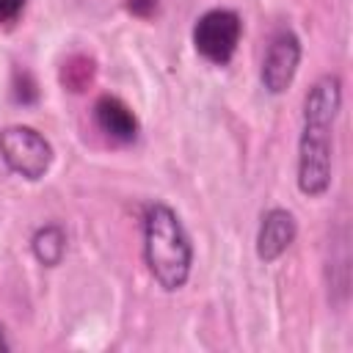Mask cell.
I'll use <instances>...</instances> for the list:
<instances>
[{"label": "cell", "instance_id": "6", "mask_svg": "<svg viewBox=\"0 0 353 353\" xmlns=\"http://www.w3.org/2000/svg\"><path fill=\"white\" fill-rule=\"evenodd\" d=\"M295 215L284 207H273L262 215L259 232H256V256L262 262H276L295 240Z\"/></svg>", "mask_w": 353, "mask_h": 353}, {"label": "cell", "instance_id": "5", "mask_svg": "<svg viewBox=\"0 0 353 353\" xmlns=\"http://www.w3.org/2000/svg\"><path fill=\"white\" fill-rule=\"evenodd\" d=\"M301 66V39L292 30H279L262 58V85L268 94H284Z\"/></svg>", "mask_w": 353, "mask_h": 353}, {"label": "cell", "instance_id": "1", "mask_svg": "<svg viewBox=\"0 0 353 353\" xmlns=\"http://www.w3.org/2000/svg\"><path fill=\"white\" fill-rule=\"evenodd\" d=\"M342 108V83L323 74L303 97V127L298 138V190L309 199L331 188L334 168V121Z\"/></svg>", "mask_w": 353, "mask_h": 353}, {"label": "cell", "instance_id": "4", "mask_svg": "<svg viewBox=\"0 0 353 353\" xmlns=\"http://www.w3.org/2000/svg\"><path fill=\"white\" fill-rule=\"evenodd\" d=\"M240 33H243V22H240V17L234 11L212 8V11H207V14H201L196 19V25H193V47L204 61H210L215 66H223L237 52Z\"/></svg>", "mask_w": 353, "mask_h": 353}, {"label": "cell", "instance_id": "8", "mask_svg": "<svg viewBox=\"0 0 353 353\" xmlns=\"http://www.w3.org/2000/svg\"><path fill=\"white\" fill-rule=\"evenodd\" d=\"M30 248H33V256L44 268H55V265H61V259L66 254V232L58 223H47L41 229H36Z\"/></svg>", "mask_w": 353, "mask_h": 353}, {"label": "cell", "instance_id": "2", "mask_svg": "<svg viewBox=\"0 0 353 353\" xmlns=\"http://www.w3.org/2000/svg\"><path fill=\"white\" fill-rule=\"evenodd\" d=\"M143 262L152 279L165 290L176 292L190 279L193 245L179 221V215L163 204L152 201L143 210Z\"/></svg>", "mask_w": 353, "mask_h": 353}, {"label": "cell", "instance_id": "3", "mask_svg": "<svg viewBox=\"0 0 353 353\" xmlns=\"http://www.w3.org/2000/svg\"><path fill=\"white\" fill-rule=\"evenodd\" d=\"M0 157L17 176L41 179L52 165V146L39 130L11 124L0 130Z\"/></svg>", "mask_w": 353, "mask_h": 353}, {"label": "cell", "instance_id": "7", "mask_svg": "<svg viewBox=\"0 0 353 353\" xmlns=\"http://www.w3.org/2000/svg\"><path fill=\"white\" fill-rule=\"evenodd\" d=\"M94 119L97 127L119 143H130L138 135V119L119 97H99L94 105Z\"/></svg>", "mask_w": 353, "mask_h": 353}, {"label": "cell", "instance_id": "11", "mask_svg": "<svg viewBox=\"0 0 353 353\" xmlns=\"http://www.w3.org/2000/svg\"><path fill=\"white\" fill-rule=\"evenodd\" d=\"M11 350V342H8V336H6V328L0 325V353H8Z\"/></svg>", "mask_w": 353, "mask_h": 353}, {"label": "cell", "instance_id": "10", "mask_svg": "<svg viewBox=\"0 0 353 353\" xmlns=\"http://www.w3.org/2000/svg\"><path fill=\"white\" fill-rule=\"evenodd\" d=\"M127 6H130V11H132V14H138V17H149V14L154 11L157 0H130Z\"/></svg>", "mask_w": 353, "mask_h": 353}, {"label": "cell", "instance_id": "9", "mask_svg": "<svg viewBox=\"0 0 353 353\" xmlns=\"http://www.w3.org/2000/svg\"><path fill=\"white\" fill-rule=\"evenodd\" d=\"M22 6H25V0H0V22L14 19L22 11Z\"/></svg>", "mask_w": 353, "mask_h": 353}]
</instances>
